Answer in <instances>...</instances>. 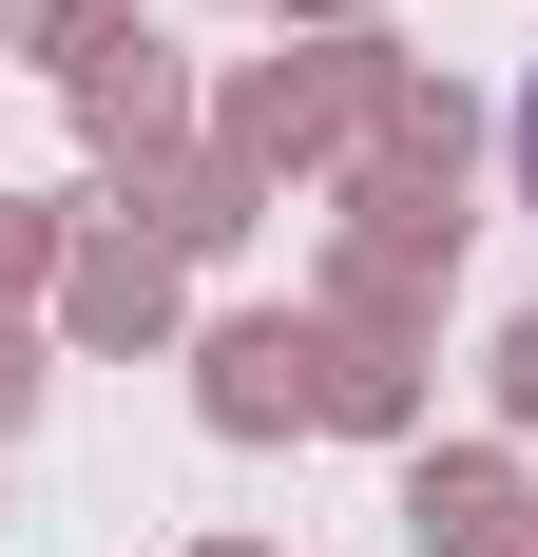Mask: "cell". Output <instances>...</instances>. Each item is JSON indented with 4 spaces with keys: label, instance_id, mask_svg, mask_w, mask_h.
Returning a JSON list of instances; mask_svg holds the SVG:
<instances>
[{
    "label": "cell",
    "instance_id": "obj_1",
    "mask_svg": "<svg viewBox=\"0 0 538 557\" xmlns=\"http://www.w3.org/2000/svg\"><path fill=\"white\" fill-rule=\"evenodd\" d=\"M519 193H538V97H519Z\"/></svg>",
    "mask_w": 538,
    "mask_h": 557
}]
</instances>
